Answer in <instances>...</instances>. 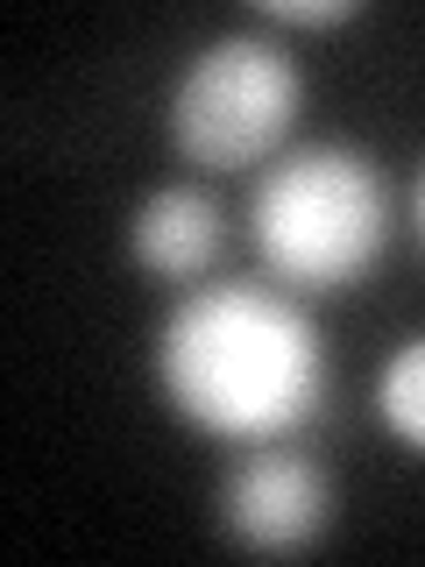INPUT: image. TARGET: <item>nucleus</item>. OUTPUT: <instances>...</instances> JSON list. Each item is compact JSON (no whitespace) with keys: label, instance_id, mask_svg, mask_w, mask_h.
I'll return each mask as SVG.
<instances>
[{"label":"nucleus","instance_id":"6","mask_svg":"<svg viewBox=\"0 0 425 567\" xmlns=\"http://www.w3.org/2000/svg\"><path fill=\"white\" fill-rule=\"evenodd\" d=\"M376 404H383V425H390V433H397L404 447L425 454V333H418V341H404V348L383 362Z\"/></svg>","mask_w":425,"mask_h":567},{"label":"nucleus","instance_id":"5","mask_svg":"<svg viewBox=\"0 0 425 567\" xmlns=\"http://www.w3.org/2000/svg\"><path fill=\"white\" fill-rule=\"evenodd\" d=\"M128 241H135V262H142V270L185 284V277H199L206 262L220 256V206H212L199 185H164V192H149V199H142Z\"/></svg>","mask_w":425,"mask_h":567},{"label":"nucleus","instance_id":"8","mask_svg":"<svg viewBox=\"0 0 425 567\" xmlns=\"http://www.w3.org/2000/svg\"><path fill=\"white\" fill-rule=\"evenodd\" d=\"M418 235H425V177H418Z\"/></svg>","mask_w":425,"mask_h":567},{"label":"nucleus","instance_id":"4","mask_svg":"<svg viewBox=\"0 0 425 567\" xmlns=\"http://www.w3.org/2000/svg\"><path fill=\"white\" fill-rule=\"evenodd\" d=\"M333 511V483L312 454L270 447V454H248L235 475H227V525L235 539L262 546V554H291L326 532Z\"/></svg>","mask_w":425,"mask_h":567},{"label":"nucleus","instance_id":"1","mask_svg":"<svg viewBox=\"0 0 425 567\" xmlns=\"http://www.w3.org/2000/svg\"><path fill=\"white\" fill-rule=\"evenodd\" d=\"M164 398L220 440H277L319 404L326 348L283 291L212 284L170 312L156 341Z\"/></svg>","mask_w":425,"mask_h":567},{"label":"nucleus","instance_id":"3","mask_svg":"<svg viewBox=\"0 0 425 567\" xmlns=\"http://www.w3.org/2000/svg\"><path fill=\"white\" fill-rule=\"evenodd\" d=\"M305 79L270 35H220L185 64L170 100V135L199 171H248L291 135Z\"/></svg>","mask_w":425,"mask_h":567},{"label":"nucleus","instance_id":"2","mask_svg":"<svg viewBox=\"0 0 425 567\" xmlns=\"http://www.w3.org/2000/svg\"><path fill=\"white\" fill-rule=\"evenodd\" d=\"M248 235H256L262 270L291 291H348L362 270H376L390 235V192L369 156L319 142L291 150L262 171L248 199Z\"/></svg>","mask_w":425,"mask_h":567},{"label":"nucleus","instance_id":"7","mask_svg":"<svg viewBox=\"0 0 425 567\" xmlns=\"http://www.w3.org/2000/svg\"><path fill=\"white\" fill-rule=\"evenodd\" d=\"M270 22H298V29H326V22H354V0H270Z\"/></svg>","mask_w":425,"mask_h":567}]
</instances>
